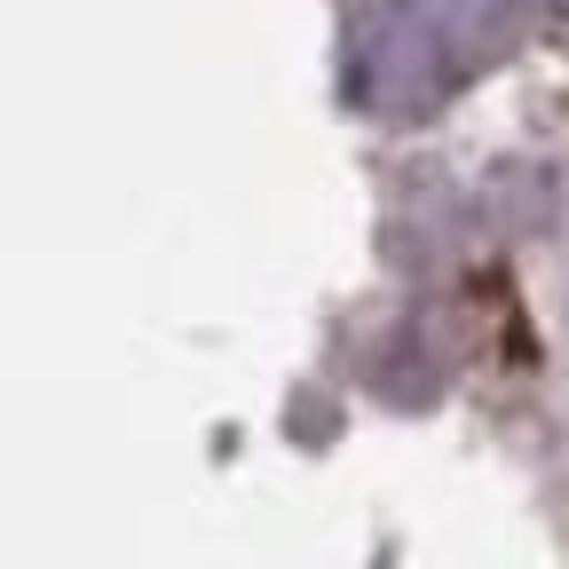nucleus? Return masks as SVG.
Returning <instances> with one entry per match:
<instances>
[{"mask_svg": "<svg viewBox=\"0 0 569 569\" xmlns=\"http://www.w3.org/2000/svg\"><path fill=\"white\" fill-rule=\"evenodd\" d=\"M522 0H365L348 32V103L411 119L451 103L515 48Z\"/></svg>", "mask_w": 569, "mask_h": 569, "instance_id": "obj_1", "label": "nucleus"}]
</instances>
